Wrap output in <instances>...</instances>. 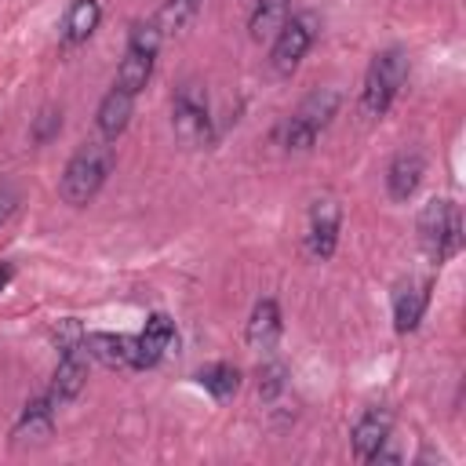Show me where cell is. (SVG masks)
Instances as JSON below:
<instances>
[{
  "label": "cell",
  "mask_w": 466,
  "mask_h": 466,
  "mask_svg": "<svg viewBox=\"0 0 466 466\" xmlns=\"http://www.w3.org/2000/svg\"><path fill=\"white\" fill-rule=\"evenodd\" d=\"M113 160H116V153H113L109 138H91V142H84V146L69 157V164H66V171H62L58 197H62L69 208H87V204L98 197V189L106 186V178H109V171H113Z\"/></svg>",
  "instance_id": "6da1fadb"
},
{
  "label": "cell",
  "mask_w": 466,
  "mask_h": 466,
  "mask_svg": "<svg viewBox=\"0 0 466 466\" xmlns=\"http://www.w3.org/2000/svg\"><path fill=\"white\" fill-rule=\"evenodd\" d=\"M408 80V55L400 47H386L368 62L364 73V87H360V113L368 120H382L393 106V98L400 95Z\"/></svg>",
  "instance_id": "7a4b0ae2"
},
{
  "label": "cell",
  "mask_w": 466,
  "mask_h": 466,
  "mask_svg": "<svg viewBox=\"0 0 466 466\" xmlns=\"http://www.w3.org/2000/svg\"><path fill=\"white\" fill-rule=\"evenodd\" d=\"M419 244H422L426 258H433L437 266L448 262L462 248V218L448 197H433L419 211Z\"/></svg>",
  "instance_id": "3957f363"
},
{
  "label": "cell",
  "mask_w": 466,
  "mask_h": 466,
  "mask_svg": "<svg viewBox=\"0 0 466 466\" xmlns=\"http://www.w3.org/2000/svg\"><path fill=\"white\" fill-rule=\"evenodd\" d=\"M335 113H339V91L320 87V91L306 95V98L299 102V109H295V113L284 120V127H280L284 149H309V146L317 142V135L331 124Z\"/></svg>",
  "instance_id": "277c9868"
},
{
  "label": "cell",
  "mask_w": 466,
  "mask_h": 466,
  "mask_svg": "<svg viewBox=\"0 0 466 466\" xmlns=\"http://www.w3.org/2000/svg\"><path fill=\"white\" fill-rule=\"evenodd\" d=\"M171 131L186 149H200L211 142V113L208 91L197 80H186L171 98Z\"/></svg>",
  "instance_id": "5b68a950"
},
{
  "label": "cell",
  "mask_w": 466,
  "mask_h": 466,
  "mask_svg": "<svg viewBox=\"0 0 466 466\" xmlns=\"http://www.w3.org/2000/svg\"><path fill=\"white\" fill-rule=\"evenodd\" d=\"M309 44H313V18L309 15H299V18L291 15L284 22V29L269 40V66H273V73L291 76L299 69V62L306 58Z\"/></svg>",
  "instance_id": "8992f818"
},
{
  "label": "cell",
  "mask_w": 466,
  "mask_h": 466,
  "mask_svg": "<svg viewBox=\"0 0 466 466\" xmlns=\"http://www.w3.org/2000/svg\"><path fill=\"white\" fill-rule=\"evenodd\" d=\"M339 226H342V208L335 197H320L309 208V222H306V255L317 262H328L335 255L339 244Z\"/></svg>",
  "instance_id": "52a82bcc"
},
{
  "label": "cell",
  "mask_w": 466,
  "mask_h": 466,
  "mask_svg": "<svg viewBox=\"0 0 466 466\" xmlns=\"http://www.w3.org/2000/svg\"><path fill=\"white\" fill-rule=\"evenodd\" d=\"M87 364H91V357H87L84 342L69 346V350H58V364H55V375H51V386H47V397L55 400V408L80 397V390L87 382Z\"/></svg>",
  "instance_id": "ba28073f"
},
{
  "label": "cell",
  "mask_w": 466,
  "mask_h": 466,
  "mask_svg": "<svg viewBox=\"0 0 466 466\" xmlns=\"http://www.w3.org/2000/svg\"><path fill=\"white\" fill-rule=\"evenodd\" d=\"M171 346H175V320L167 313H153L146 320V328L135 335V360H131V368H138V371L142 368H157L160 357Z\"/></svg>",
  "instance_id": "9c48e42d"
},
{
  "label": "cell",
  "mask_w": 466,
  "mask_h": 466,
  "mask_svg": "<svg viewBox=\"0 0 466 466\" xmlns=\"http://www.w3.org/2000/svg\"><path fill=\"white\" fill-rule=\"evenodd\" d=\"M390 433H393V415H390V408H364L360 411V419L353 422V451H357V459H364V462H371L382 448H386V441H390Z\"/></svg>",
  "instance_id": "30bf717a"
},
{
  "label": "cell",
  "mask_w": 466,
  "mask_h": 466,
  "mask_svg": "<svg viewBox=\"0 0 466 466\" xmlns=\"http://www.w3.org/2000/svg\"><path fill=\"white\" fill-rule=\"evenodd\" d=\"M51 433H55V400L44 390L40 397L25 400V408H22L11 437H15V444H44Z\"/></svg>",
  "instance_id": "8fae6325"
},
{
  "label": "cell",
  "mask_w": 466,
  "mask_h": 466,
  "mask_svg": "<svg viewBox=\"0 0 466 466\" xmlns=\"http://www.w3.org/2000/svg\"><path fill=\"white\" fill-rule=\"evenodd\" d=\"M280 331H284L280 306H277L273 299H258V302H255V309H251V317H248V328H244L248 350H255V353L269 357V353H273V346H277V339H280Z\"/></svg>",
  "instance_id": "7c38bea8"
},
{
  "label": "cell",
  "mask_w": 466,
  "mask_h": 466,
  "mask_svg": "<svg viewBox=\"0 0 466 466\" xmlns=\"http://www.w3.org/2000/svg\"><path fill=\"white\" fill-rule=\"evenodd\" d=\"M430 306V280H404L393 291V328L400 335H411Z\"/></svg>",
  "instance_id": "4fadbf2b"
},
{
  "label": "cell",
  "mask_w": 466,
  "mask_h": 466,
  "mask_svg": "<svg viewBox=\"0 0 466 466\" xmlns=\"http://www.w3.org/2000/svg\"><path fill=\"white\" fill-rule=\"evenodd\" d=\"M422 175H426V157L419 149H400L390 160V167H386V193H390V200H397V204L408 200L419 189Z\"/></svg>",
  "instance_id": "5bb4252c"
},
{
  "label": "cell",
  "mask_w": 466,
  "mask_h": 466,
  "mask_svg": "<svg viewBox=\"0 0 466 466\" xmlns=\"http://www.w3.org/2000/svg\"><path fill=\"white\" fill-rule=\"evenodd\" d=\"M131 113H135V95L113 84V87L102 95V102H98V113H95L98 135H102V138H109V142H116V138L127 131V124H131Z\"/></svg>",
  "instance_id": "9a60e30c"
},
{
  "label": "cell",
  "mask_w": 466,
  "mask_h": 466,
  "mask_svg": "<svg viewBox=\"0 0 466 466\" xmlns=\"http://www.w3.org/2000/svg\"><path fill=\"white\" fill-rule=\"evenodd\" d=\"M84 350L91 360L106 368H131L135 360V335H113V331H91L84 335Z\"/></svg>",
  "instance_id": "2e32d148"
},
{
  "label": "cell",
  "mask_w": 466,
  "mask_h": 466,
  "mask_svg": "<svg viewBox=\"0 0 466 466\" xmlns=\"http://www.w3.org/2000/svg\"><path fill=\"white\" fill-rule=\"evenodd\" d=\"M288 18H291V0H255V11L248 18V36L255 44H269Z\"/></svg>",
  "instance_id": "e0dca14e"
},
{
  "label": "cell",
  "mask_w": 466,
  "mask_h": 466,
  "mask_svg": "<svg viewBox=\"0 0 466 466\" xmlns=\"http://www.w3.org/2000/svg\"><path fill=\"white\" fill-rule=\"evenodd\" d=\"M98 22H102L98 0H73L69 11H66V22H62V40L69 47H76V44H84L98 29Z\"/></svg>",
  "instance_id": "ac0fdd59"
},
{
  "label": "cell",
  "mask_w": 466,
  "mask_h": 466,
  "mask_svg": "<svg viewBox=\"0 0 466 466\" xmlns=\"http://www.w3.org/2000/svg\"><path fill=\"white\" fill-rule=\"evenodd\" d=\"M153 62H157V55H142V51H124V58H120V66H116V87H124V91H131V95H138L146 84H149V76H153Z\"/></svg>",
  "instance_id": "d6986e66"
},
{
  "label": "cell",
  "mask_w": 466,
  "mask_h": 466,
  "mask_svg": "<svg viewBox=\"0 0 466 466\" xmlns=\"http://www.w3.org/2000/svg\"><path fill=\"white\" fill-rule=\"evenodd\" d=\"M197 382L215 397V400H226L240 390V368L237 364H226V360H215L208 368L197 371Z\"/></svg>",
  "instance_id": "ffe728a7"
},
{
  "label": "cell",
  "mask_w": 466,
  "mask_h": 466,
  "mask_svg": "<svg viewBox=\"0 0 466 466\" xmlns=\"http://www.w3.org/2000/svg\"><path fill=\"white\" fill-rule=\"evenodd\" d=\"M197 11H200V0H164V4L157 7L153 22H157V29L167 36V33H182V29L197 18Z\"/></svg>",
  "instance_id": "44dd1931"
},
{
  "label": "cell",
  "mask_w": 466,
  "mask_h": 466,
  "mask_svg": "<svg viewBox=\"0 0 466 466\" xmlns=\"http://www.w3.org/2000/svg\"><path fill=\"white\" fill-rule=\"evenodd\" d=\"M160 44H164V33L157 29V22H153V18H142V22H135V25L127 29V47H131V51L157 55V51H160Z\"/></svg>",
  "instance_id": "7402d4cb"
},
{
  "label": "cell",
  "mask_w": 466,
  "mask_h": 466,
  "mask_svg": "<svg viewBox=\"0 0 466 466\" xmlns=\"http://www.w3.org/2000/svg\"><path fill=\"white\" fill-rule=\"evenodd\" d=\"M284 386H288L284 364H280V360H266V364L258 368V397H262V400H277V397L284 393Z\"/></svg>",
  "instance_id": "603a6c76"
},
{
  "label": "cell",
  "mask_w": 466,
  "mask_h": 466,
  "mask_svg": "<svg viewBox=\"0 0 466 466\" xmlns=\"http://www.w3.org/2000/svg\"><path fill=\"white\" fill-rule=\"evenodd\" d=\"M58 131H62V109H55V106H44V109L33 116L29 138H33L36 146H47V142H51Z\"/></svg>",
  "instance_id": "cb8c5ba5"
},
{
  "label": "cell",
  "mask_w": 466,
  "mask_h": 466,
  "mask_svg": "<svg viewBox=\"0 0 466 466\" xmlns=\"http://www.w3.org/2000/svg\"><path fill=\"white\" fill-rule=\"evenodd\" d=\"M18 200H22V197H18V189H15L11 182H0V226L18 211Z\"/></svg>",
  "instance_id": "d4e9b609"
},
{
  "label": "cell",
  "mask_w": 466,
  "mask_h": 466,
  "mask_svg": "<svg viewBox=\"0 0 466 466\" xmlns=\"http://www.w3.org/2000/svg\"><path fill=\"white\" fill-rule=\"evenodd\" d=\"M11 280H15V266L11 262H0V295L11 288Z\"/></svg>",
  "instance_id": "484cf974"
}]
</instances>
